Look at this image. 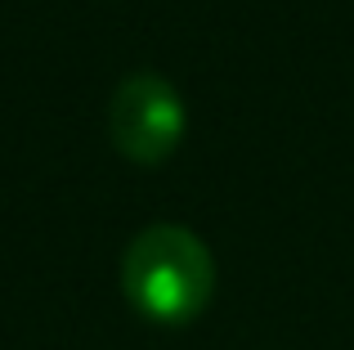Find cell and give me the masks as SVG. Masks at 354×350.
Instances as JSON below:
<instances>
[{
	"label": "cell",
	"mask_w": 354,
	"mask_h": 350,
	"mask_svg": "<svg viewBox=\"0 0 354 350\" xmlns=\"http://www.w3.org/2000/svg\"><path fill=\"white\" fill-rule=\"evenodd\" d=\"M126 301L153 324H193L216 297V256L184 225H148L121 256Z\"/></svg>",
	"instance_id": "6da1fadb"
},
{
	"label": "cell",
	"mask_w": 354,
	"mask_h": 350,
	"mask_svg": "<svg viewBox=\"0 0 354 350\" xmlns=\"http://www.w3.org/2000/svg\"><path fill=\"white\" fill-rule=\"evenodd\" d=\"M108 135L117 153L139 167H157L184 140V99L162 72L139 68L117 81L108 99Z\"/></svg>",
	"instance_id": "7a4b0ae2"
}]
</instances>
